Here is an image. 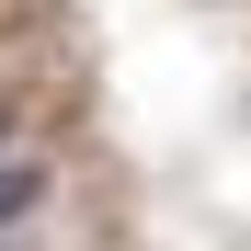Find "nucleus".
Returning <instances> with one entry per match:
<instances>
[{"mask_svg": "<svg viewBox=\"0 0 251 251\" xmlns=\"http://www.w3.org/2000/svg\"><path fill=\"white\" fill-rule=\"evenodd\" d=\"M34 205H46V172H34V160H0V228L34 217Z\"/></svg>", "mask_w": 251, "mask_h": 251, "instance_id": "f257e3e1", "label": "nucleus"}, {"mask_svg": "<svg viewBox=\"0 0 251 251\" xmlns=\"http://www.w3.org/2000/svg\"><path fill=\"white\" fill-rule=\"evenodd\" d=\"M0 251H12V240H0Z\"/></svg>", "mask_w": 251, "mask_h": 251, "instance_id": "f03ea898", "label": "nucleus"}]
</instances>
